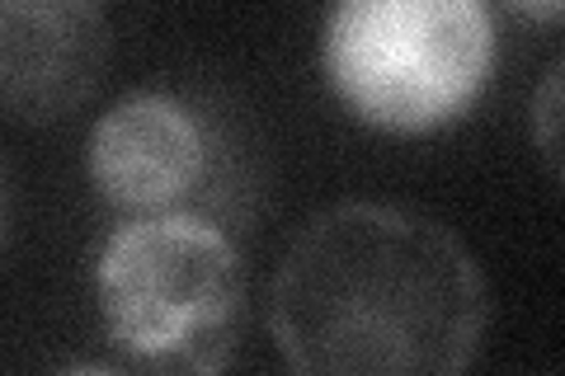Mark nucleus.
Wrapping results in <instances>:
<instances>
[{
	"label": "nucleus",
	"instance_id": "obj_1",
	"mask_svg": "<svg viewBox=\"0 0 565 376\" xmlns=\"http://www.w3.org/2000/svg\"><path fill=\"white\" fill-rule=\"evenodd\" d=\"M486 315L467 245L392 203L316 212L269 288L278 353L316 376H452L481 348Z\"/></svg>",
	"mask_w": 565,
	"mask_h": 376
},
{
	"label": "nucleus",
	"instance_id": "obj_5",
	"mask_svg": "<svg viewBox=\"0 0 565 376\" xmlns=\"http://www.w3.org/2000/svg\"><path fill=\"white\" fill-rule=\"evenodd\" d=\"M90 179L104 203L132 217L151 212H184L189 198L207 184L212 137L203 118L174 95L118 99L90 132Z\"/></svg>",
	"mask_w": 565,
	"mask_h": 376
},
{
	"label": "nucleus",
	"instance_id": "obj_7",
	"mask_svg": "<svg viewBox=\"0 0 565 376\" xmlns=\"http://www.w3.org/2000/svg\"><path fill=\"white\" fill-rule=\"evenodd\" d=\"M504 6L514 14H523V20H533V24H556L565 0H504Z\"/></svg>",
	"mask_w": 565,
	"mask_h": 376
},
{
	"label": "nucleus",
	"instance_id": "obj_3",
	"mask_svg": "<svg viewBox=\"0 0 565 376\" xmlns=\"http://www.w3.org/2000/svg\"><path fill=\"white\" fill-rule=\"evenodd\" d=\"M326 76L382 132H434L462 118L490 80L494 24L486 0H334Z\"/></svg>",
	"mask_w": 565,
	"mask_h": 376
},
{
	"label": "nucleus",
	"instance_id": "obj_2",
	"mask_svg": "<svg viewBox=\"0 0 565 376\" xmlns=\"http://www.w3.org/2000/svg\"><path fill=\"white\" fill-rule=\"evenodd\" d=\"M109 348L141 372H222L245 334V264L199 212L122 222L95 264Z\"/></svg>",
	"mask_w": 565,
	"mask_h": 376
},
{
	"label": "nucleus",
	"instance_id": "obj_4",
	"mask_svg": "<svg viewBox=\"0 0 565 376\" xmlns=\"http://www.w3.org/2000/svg\"><path fill=\"white\" fill-rule=\"evenodd\" d=\"M95 0H0V122L43 128L90 104L109 71Z\"/></svg>",
	"mask_w": 565,
	"mask_h": 376
},
{
	"label": "nucleus",
	"instance_id": "obj_8",
	"mask_svg": "<svg viewBox=\"0 0 565 376\" xmlns=\"http://www.w3.org/2000/svg\"><path fill=\"white\" fill-rule=\"evenodd\" d=\"M10 222H14V193H10V174L0 165V249L10 240Z\"/></svg>",
	"mask_w": 565,
	"mask_h": 376
},
{
	"label": "nucleus",
	"instance_id": "obj_6",
	"mask_svg": "<svg viewBox=\"0 0 565 376\" xmlns=\"http://www.w3.org/2000/svg\"><path fill=\"white\" fill-rule=\"evenodd\" d=\"M537 147L546 155V170L561 179V62L546 71V85L537 89Z\"/></svg>",
	"mask_w": 565,
	"mask_h": 376
}]
</instances>
